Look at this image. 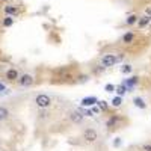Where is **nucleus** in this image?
Here are the masks:
<instances>
[{"mask_svg":"<svg viewBox=\"0 0 151 151\" xmlns=\"http://www.w3.org/2000/svg\"><path fill=\"white\" fill-rule=\"evenodd\" d=\"M147 15H151V8H148V9H147Z\"/></svg>","mask_w":151,"mask_h":151,"instance_id":"a878e982","label":"nucleus"},{"mask_svg":"<svg viewBox=\"0 0 151 151\" xmlns=\"http://www.w3.org/2000/svg\"><path fill=\"white\" fill-rule=\"evenodd\" d=\"M121 71H122V73H130V71H132V65H124Z\"/></svg>","mask_w":151,"mask_h":151,"instance_id":"aec40b11","label":"nucleus"},{"mask_svg":"<svg viewBox=\"0 0 151 151\" xmlns=\"http://www.w3.org/2000/svg\"><path fill=\"white\" fill-rule=\"evenodd\" d=\"M119 145V137H116V141H115V147H118Z\"/></svg>","mask_w":151,"mask_h":151,"instance_id":"393cba45","label":"nucleus"},{"mask_svg":"<svg viewBox=\"0 0 151 151\" xmlns=\"http://www.w3.org/2000/svg\"><path fill=\"white\" fill-rule=\"evenodd\" d=\"M17 82H18V85L23 86V88H29V86L33 85L35 79H33V76H32V74H23V76H20V77H18Z\"/></svg>","mask_w":151,"mask_h":151,"instance_id":"39448f33","label":"nucleus"},{"mask_svg":"<svg viewBox=\"0 0 151 151\" xmlns=\"http://www.w3.org/2000/svg\"><path fill=\"white\" fill-rule=\"evenodd\" d=\"M150 20H151V17H150V15H145V17H142V18L139 20V27H145L147 24L150 23Z\"/></svg>","mask_w":151,"mask_h":151,"instance_id":"4468645a","label":"nucleus"},{"mask_svg":"<svg viewBox=\"0 0 151 151\" xmlns=\"http://www.w3.org/2000/svg\"><path fill=\"white\" fill-rule=\"evenodd\" d=\"M95 103H97V98H94V97H88V98L82 100V106H94Z\"/></svg>","mask_w":151,"mask_h":151,"instance_id":"9b49d317","label":"nucleus"},{"mask_svg":"<svg viewBox=\"0 0 151 151\" xmlns=\"http://www.w3.org/2000/svg\"><path fill=\"white\" fill-rule=\"evenodd\" d=\"M35 104L40 109H48L50 106H52V98H50L47 94H40L35 98Z\"/></svg>","mask_w":151,"mask_h":151,"instance_id":"f03ea898","label":"nucleus"},{"mask_svg":"<svg viewBox=\"0 0 151 151\" xmlns=\"http://www.w3.org/2000/svg\"><path fill=\"white\" fill-rule=\"evenodd\" d=\"M82 139H83L86 144H94V142H97V139H98V133H97V130H94V129H86V130L83 132V134H82Z\"/></svg>","mask_w":151,"mask_h":151,"instance_id":"7ed1b4c3","label":"nucleus"},{"mask_svg":"<svg viewBox=\"0 0 151 151\" xmlns=\"http://www.w3.org/2000/svg\"><path fill=\"white\" fill-rule=\"evenodd\" d=\"M9 115H11L9 109H8V107H5V106H0V121L8 119V118H9Z\"/></svg>","mask_w":151,"mask_h":151,"instance_id":"1a4fd4ad","label":"nucleus"},{"mask_svg":"<svg viewBox=\"0 0 151 151\" xmlns=\"http://www.w3.org/2000/svg\"><path fill=\"white\" fill-rule=\"evenodd\" d=\"M5 14H8V15H17L18 12H20V9H18V6H5Z\"/></svg>","mask_w":151,"mask_h":151,"instance_id":"6e6552de","label":"nucleus"},{"mask_svg":"<svg viewBox=\"0 0 151 151\" xmlns=\"http://www.w3.org/2000/svg\"><path fill=\"white\" fill-rule=\"evenodd\" d=\"M104 89H106L107 92H112L113 89H115V86H113V85H110V83H109V85H106V88H104Z\"/></svg>","mask_w":151,"mask_h":151,"instance_id":"412c9836","label":"nucleus"},{"mask_svg":"<svg viewBox=\"0 0 151 151\" xmlns=\"http://www.w3.org/2000/svg\"><path fill=\"white\" fill-rule=\"evenodd\" d=\"M142 150L144 151H151V144H144L142 145Z\"/></svg>","mask_w":151,"mask_h":151,"instance_id":"4be33fe9","label":"nucleus"},{"mask_svg":"<svg viewBox=\"0 0 151 151\" xmlns=\"http://www.w3.org/2000/svg\"><path fill=\"white\" fill-rule=\"evenodd\" d=\"M112 104H113V106H115V107H119V106L122 104V97H121V95H118V97H115V98H113V100H112Z\"/></svg>","mask_w":151,"mask_h":151,"instance_id":"dca6fc26","label":"nucleus"},{"mask_svg":"<svg viewBox=\"0 0 151 151\" xmlns=\"http://www.w3.org/2000/svg\"><path fill=\"white\" fill-rule=\"evenodd\" d=\"M68 118H70V121L74 122V124H80V122L83 121V115H82L79 110H73V112H70Z\"/></svg>","mask_w":151,"mask_h":151,"instance_id":"0eeeda50","label":"nucleus"},{"mask_svg":"<svg viewBox=\"0 0 151 151\" xmlns=\"http://www.w3.org/2000/svg\"><path fill=\"white\" fill-rule=\"evenodd\" d=\"M12 23H14V18H12L11 15L5 17V18H3V27H9V26H12Z\"/></svg>","mask_w":151,"mask_h":151,"instance_id":"2eb2a0df","label":"nucleus"},{"mask_svg":"<svg viewBox=\"0 0 151 151\" xmlns=\"http://www.w3.org/2000/svg\"><path fill=\"white\" fill-rule=\"evenodd\" d=\"M125 122H127V121H125L121 115H112L106 121V127H107V130L113 132V130H116V129H121L122 124H125Z\"/></svg>","mask_w":151,"mask_h":151,"instance_id":"f257e3e1","label":"nucleus"},{"mask_svg":"<svg viewBox=\"0 0 151 151\" xmlns=\"http://www.w3.org/2000/svg\"><path fill=\"white\" fill-rule=\"evenodd\" d=\"M133 103H134V106L136 107H139V109H145L147 107V104H145V101L141 98V97H136V98H133Z\"/></svg>","mask_w":151,"mask_h":151,"instance_id":"f8f14e48","label":"nucleus"},{"mask_svg":"<svg viewBox=\"0 0 151 151\" xmlns=\"http://www.w3.org/2000/svg\"><path fill=\"white\" fill-rule=\"evenodd\" d=\"M125 91H127V88H125V85H121V86H118V88H116V92H118V95H124V94H125Z\"/></svg>","mask_w":151,"mask_h":151,"instance_id":"a211bd4d","label":"nucleus"},{"mask_svg":"<svg viewBox=\"0 0 151 151\" xmlns=\"http://www.w3.org/2000/svg\"><path fill=\"white\" fill-rule=\"evenodd\" d=\"M118 62V59H116V56L115 55H112V53H107V55H103L101 56V65L104 67V68H110V67H113Z\"/></svg>","mask_w":151,"mask_h":151,"instance_id":"20e7f679","label":"nucleus"},{"mask_svg":"<svg viewBox=\"0 0 151 151\" xmlns=\"http://www.w3.org/2000/svg\"><path fill=\"white\" fill-rule=\"evenodd\" d=\"M0 91H5V85L3 83H0Z\"/></svg>","mask_w":151,"mask_h":151,"instance_id":"b1692460","label":"nucleus"},{"mask_svg":"<svg viewBox=\"0 0 151 151\" xmlns=\"http://www.w3.org/2000/svg\"><path fill=\"white\" fill-rule=\"evenodd\" d=\"M3 2H8V0H3Z\"/></svg>","mask_w":151,"mask_h":151,"instance_id":"bb28decb","label":"nucleus"},{"mask_svg":"<svg viewBox=\"0 0 151 151\" xmlns=\"http://www.w3.org/2000/svg\"><path fill=\"white\" fill-rule=\"evenodd\" d=\"M137 80H139V77H137V76H134V77H132L130 80H127V85H129V86H134V85L137 83Z\"/></svg>","mask_w":151,"mask_h":151,"instance_id":"6ab92c4d","label":"nucleus"},{"mask_svg":"<svg viewBox=\"0 0 151 151\" xmlns=\"http://www.w3.org/2000/svg\"><path fill=\"white\" fill-rule=\"evenodd\" d=\"M125 23H127L129 24V26H133V24H136L137 23V15H129L127 17V20H125Z\"/></svg>","mask_w":151,"mask_h":151,"instance_id":"ddd939ff","label":"nucleus"},{"mask_svg":"<svg viewBox=\"0 0 151 151\" xmlns=\"http://www.w3.org/2000/svg\"><path fill=\"white\" fill-rule=\"evenodd\" d=\"M133 41H134V33L133 32H127L122 36V42L124 44H132Z\"/></svg>","mask_w":151,"mask_h":151,"instance_id":"9d476101","label":"nucleus"},{"mask_svg":"<svg viewBox=\"0 0 151 151\" xmlns=\"http://www.w3.org/2000/svg\"><path fill=\"white\" fill-rule=\"evenodd\" d=\"M18 77H20V74H18V71H17L15 68H9V70H6V73H5V79H6L8 82H17Z\"/></svg>","mask_w":151,"mask_h":151,"instance_id":"423d86ee","label":"nucleus"},{"mask_svg":"<svg viewBox=\"0 0 151 151\" xmlns=\"http://www.w3.org/2000/svg\"><path fill=\"white\" fill-rule=\"evenodd\" d=\"M100 110H101L100 107H92V110H91V112H92V113H98Z\"/></svg>","mask_w":151,"mask_h":151,"instance_id":"5701e85b","label":"nucleus"},{"mask_svg":"<svg viewBox=\"0 0 151 151\" xmlns=\"http://www.w3.org/2000/svg\"><path fill=\"white\" fill-rule=\"evenodd\" d=\"M97 104H98V106H100V109H101V110H103V112H106V110H107V109H109V104H107V103H106V101H103V100H101V101H98V103H97Z\"/></svg>","mask_w":151,"mask_h":151,"instance_id":"f3484780","label":"nucleus"}]
</instances>
